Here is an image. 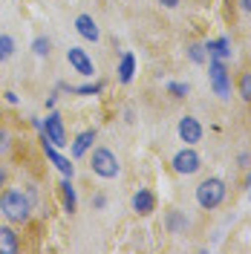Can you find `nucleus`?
Listing matches in <instances>:
<instances>
[{"instance_id":"14","label":"nucleus","mask_w":251,"mask_h":254,"mask_svg":"<svg viewBox=\"0 0 251 254\" xmlns=\"http://www.w3.org/2000/svg\"><path fill=\"white\" fill-rule=\"evenodd\" d=\"M205 52H208V58L231 61V55H234V49H231V38H228V35H220V38H214V41H205Z\"/></svg>"},{"instance_id":"26","label":"nucleus","mask_w":251,"mask_h":254,"mask_svg":"<svg viewBox=\"0 0 251 254\" xmlns=\"http://www.w3.org/2000/svg\"><path fill=\"white\" fill-rule=\"evenodd\" d=\"M237 165H240V168H249V165H251V156L246 153V150H243V153L237 156Z\"/></svg>"},{"instance_id":"30","label":"nucleus","mask_w":251,"mask_h":254,"mask_svg":"<svg viewBox=\"0 0 251 254\" xmlns=\"http://www.w3.org/2000/svg\"><path fill=\"white\" fill-rule=\"evenodd\" d=\"M55 104H58V93L47 95V107H49V110H55Z\"/></svg>"},{"instance_id":"1","label":"nucleus","mask_w":251,"mask_h":254,"mask_svg":"<svg viewBox=\"0 0 251 254\" xmlns=\"http://www.w3.org/2000/svg\"><path fill=\"white\" fill-rule=\"evenodd\" d=\"M32 205L29 193L23 188H3L0 190V214H3V220L12 222V225H29L32 220Z\"/></svg>"},{"instance_id":"10","label":"nucleus","mask_w":251,"mask_h":254,"mask_svg":"<svg viewBox=\"0 0 251 254\" xmlns=\"http://www.w3.org/2000/svg\"><path fill=\"white\" fill-rule=\"evenodd\" d=\"M130 208L136 217H150L156 211V193L150 188H139L133 196H130Z\"/></svg>"},{"instance_id":"3","label":"nucleus","mask_w":251,"mask_h":254,"mask_svg":"<svg viewBox=\"0 0 251 254\" xmlns=\"http://www.w3.org/2000/svg\"><path fill=\"white\" fill-rule=\"evenodd\" d=\"M90 171L98 179H116V176L122 174V165H119V156L113 153L110 147H93V153H90Z\"/></svg>"},{"instance_id":"16","label":"nucleus","mask_w":251,"mask_h":254,"mask_svg":"<svg viewBox=\"0 0 251 254\" xmlns=\"http://www.w3.org/2000/svg\"><path fill=\"white\" fill-rule=\"evenodd\" d=\"M58 193H61L63 211H66V214H75V211H78V196H75V188H72V176H61Z\"/></svg>"},{"instance_id":"13","label":"nucleus","mask_w":251,"mask_h":254,"mask_svg":"<svg viewBox=\"0 0 251 254\" xmlns=\"http://www.w3.org/2000/svg\"><path fill=\"white\" fill-rule=\"evenodd\" d=\"M20 252V234L12 222L0 225V254H17Z\"/></svg>"},{"instance_id":"2","label":"nucleus","mask_w":251,"mask_h":254,"mask_svg":"<svg viewBox=\"0 0 251 254\" xmlns=\"http://www.w3.org/2000/svg\"><path fill=\"white\" fill-rule=\"evenodd\" d=\"M225 196H228V182L222 176H205L202 182L193 188V199H196V205L202 211L220 208L225 202Z\"/></svg>"},{"instance_id":"17","label":"nucleus","mask_w":251,"mask_h":254,"mask_svg":"<svg viewBox=\"0 0 251 254\" xmlns=\"http://www.w3.org/2000/svg\"><path fill=\"white\" fill-rule=\"evenodd\" d=\"M119 81L122 84H130L133 81V75H136V55L127 49V52H122V58H119Z\"/></svg>"},{"instance_id":"12","label":"nucleus","mask_w":251,"mask_h":254,"mask_svg":"<svg viewBox=\"0 0 251 254\" xmlns=\"http://www.w3.org/2000/svg\"><path fill=\"white\" fill-rule=\"evenodd\" d=\"M72 26L78 32V38H84V41H90V44H98L101 41V29H98V23H95L93 15H78L72 20Z\"/></svg>"},{"instance_id":"4","label":"nucleus","mask_w":251,"mask_h":254,"mask_svg":"<svg viewBox=\"0 0 251 254\" xmlns=\"http://www.w3.org/2000/svg\"><path fill=\"white\" fill-rule=\"evenodd\" d=\"M171 171L179 176H196L202 171V156L196 153L193 144H185V147H179L171 156Z\"/></svg>"},{"instance_id":"18","label":"nucleus","mask_w":251,"mask_h":254,"mask_svg":"<svg viewBox=\"0 0 251 254\" xmlns=\"http://www.w3.org/2000/svg\"><path fill=\"white\" fill-rule=\"evenodd\" d=\"M237 95L246 104H251V69H243L240 72V78H237Z\"/></svg>"},{"instance_id":"8","label":"nucleus","mask_w":251,"mask_h":254,"mask_svg":"<svg viewBox=\"0 0 251 254\" xmlns=\"http://www.w3.org/2000/svg\"><path fill=\"white\" fill-rule=\"evenodd\" d=\"M66 64H69V69L72 72H78V75H84V78H93L95 75V64L93 58H90V52L81 47H69L66 49Z\"/></svg>"},{"instance_id":"23","label":"nucleus","mask_w":251,"mask_h":254,"mask_svg":"<svg viewBox=\"0 0 251 254\" xmlns=\"http://www.w3.org/2000/svg\"><path fill=\"white\" fill-rule=\"evenodd\" d=\"M165 90H168V95H173V98H188V93H190V87L185 81H168Z\"/></svg>"},{"instance_id":"24","label":"nucleus","mask_w":251,"mask_h":254,"mask_svg":"<svg viewBox=\"0 0 251 254\" xmlns=\"http://www.w3.org/2000/svg\"><path fill=\"white\" fill-rule=\"evenodd\" d=\"M93 208L95 211H104V208H107V196H104V193H95L93 196Z\"/></svg>"},{"instance_id":"20","label":"nucleus","mask_w":251,"mask_h":254,"mask_svg":"<svg viewBox=\"0 0 251 254\" xmlns=\"http://www.w3.org/2000/svg\"><path fill=\"white\" fill-rule=\"evenodd\" d=\"M15 52H17V44H15V38L3 32V35H0V64H6L9 58H12V55H15Z\"/></svg>"},{"instance_id":"22","label":"nucleus","mask_w":251,"mask_h":254,"mask_svg":"<svg viewBox=\"0 0 251 254\" xmlns=\"http://www.w3.org/2000/svg\"><path fill=\"white\" fill-rule=\"evenodd\" d=\"M32 52H35L38 58H49V52H52V41H49L47 35H38V38L32 41Z\"/></svg>"},{"instance_id":"6","label":"nucleus","mask_w":251,"mask_h":254,"mask_svg":"<svg viewBox=\"0 0 251 254\" xmlns=\"http://www.w3.org/2000/svg\"><path fill=\"white\" fill-rule=\"evenodd\" d=\"M38 136L47 139V142H52L55 147H69V136H66L63 119H61V113H55V110L47 113V119H44V130H41Z\"/></svg>"},{"instance_id":"32","label":"nucleus","mask_w":251,"mask_h":254,"mask_svg":"<svg viewBox=\"0 0 251 254\" xmlns=\"http://www.w3.org/2000/svg\"><path fill=\"white\" fill-rule=\"evenodd\" d=\"M249 199H251V185H249Z\"/></svg>"},{"instance_id":"19","label":"nucleus","mask_w":251,"mask_h":254,"mask_svg":"<svg viewBox=\"0 0 251 254\" xmlns=\"http://www.w3.org/2000/svg\"><path fill=\"white\" fill-rule=\"evenodd\" d=\"M185 55H188V61H190V64H196V66L208 64V52H205V44H188V47H185Z\"/></svg>"},{"instance_id":"5","label":"nucleus","mask_w":251,"mask_h":254,"mask_svg":"<svg viewBox=\"0 0 251 254\" xmlns=\"http://www.w3.org/2000/svg\"><path fill=\"white\" fill-rule=\"evenodd\" d=\"M208 81H211V90L220 95L222 101L231 98V72H228V61L208 58Z\"/></svg>"},{"instance_id":"29","label":"nucleus","mask_w":251,"mask_h":254,"mask_svg":"<svg viewBox=\"0 0 251 254\" xmlns=\"http://www.w3.org/2000/svg\"><path fill=\"white\" fill-rule=\"evenodd\" d=\"M6 179H9V174H6V165L0 162V188H6Z\"/></svg>"},{"instance_id":"25","label":"nucleus","mask_w":251,"mask_h":254,"mask_svg":"<svg viewBox=\"0 0 251 254\" xmlns=\"http://www.w3.org/2000/svg\"><path fill=\"white\" fill-rule=\"evenodd\" d=\"M29 125L41 133V130H44V119H41V116H29Z\"/></svg>"},{"instance_id":"31","label":"nucleus","mask_w":251,"mask_h":254,"mask_svg":"<svg viewBox=\"0 0 251 254\" xmlns=\"http://www.w3.org/2000/svg\"><path fill=\"white\" fill-rule=\"evenodd\" d=\"M237 3H240V9H243V12L251 17V0H237Z\"/></svg>"},{"instance_id":"7","label":"nucleus","mask_w":251,"mask_h":254,"mask_svg":"<svg viewBox=\"0 0 251 254\" xmlns=\"http://www.w3.org/2000/svg\"><path fill=\"white\" fill-rule=\"evenodd\" d=\"M176 136H179V142L196 147V144L202 142V136H205V127H202V122H199L196 116H182V119L176 122Z\"/></svg>"},{"instance_id":"27","label":"nucleus","mask_w":251,"mask_h":254,"mask_svg":"<svg viewBox=\"0 0 251 254\" xmlns=\"http://www.w3.org/2000/svg\"><path fill=\"white\" fill-rule=\"evenodd\" d=\"M3 98H6V104H12V107L20 101V98H17V93H12V90H6V93H3Z\"/></svg>"},{"instance_id":"15","label":"nucleus","mask_w":251,"mask_h":254,"mask_svg":"<svg viewBox=\"0 0 251 254\" xmlns=\"http://www.w3.org/2000/svg\"><path fill=\"white\" fill-rule=\"evenodd\" d=\"M165 228H168V234H185L190 228V220L185 217V211L168 208V211H165Z\"/></svg>"},{"instance_id":"21","label":"nucleus","mask_w":251,"mask_h":254,"mask_svg":"<svg viewBox=\"0 0 251 254\" xmlns=\"http://www.w3.org/2000/svg\"><path fill=\"white\" fill-rule=\"evenodd\" d=\"M12 147H15V136H12V130H9L6 125H0V159L9 156Z\"/></svg>"},{"instance_id":"11","label":"nucleus","mask_w":251,"mask_h":254,"mask_svg":"<svg viewBox=\"0 0 251 254\" xmlns=\"http://www.w3.org/2000/svg\"><path fill=\"white\" fill-rule=\"evenodd\" d=\"M98 139V130L95 127H87V130H81L78 136L69 142V153H72V159H84L90 150H93V142Z\"/></svg>"},{"instance_id":"9","label":"nucleus","mask_w":251,"mask_h":254,"mask_svg":"<svg viewBox=\"0 0 251 254\" xmlns=\"http://www.w3.org/2000/svg\"><path fill=\"white\" fill-rule=\"evenodd\" d=\"M41 147H44V156L52 162V168H55L61 176H72L75 174V165L69 162V156H63L61 153V147H55V144L47 142V139H41Z\"/></svg>"},{"instance_id":"28","label":"nucleus","mask_w":251,"mask_h":254,"mask_svg":"<svg viewBox=\"0 0 251 254\" xmlns=\"http://www.w3.org/2000/svg\"><path fill=\"white\" fill-rule=\"evenodd\" d=\"M159 6H165V9H179V3L182 0H156Z\"/></svg>"}]
</instances>
